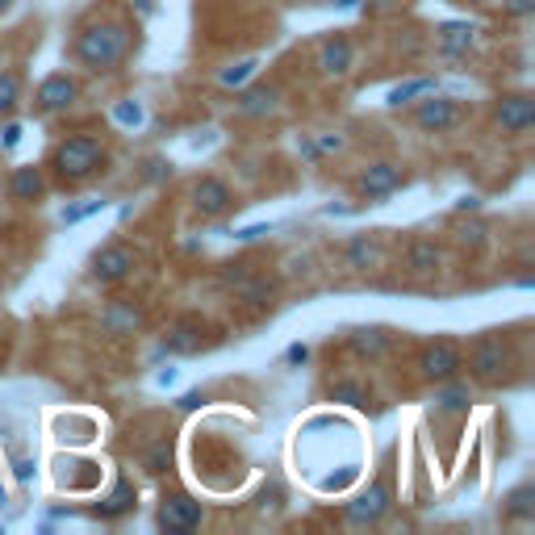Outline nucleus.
<instances>
[{
  "mask_svg": "<svg viewBox=\"0 0 535 535\" xmlns=\"http://www.w3.org/2000/svg\"><path fill=\"white\" fill-rule=\"evenodd\" d=\"M105 168V143L97 134H72V138H59L46 155V172L59 189H80Z\"/></svg>",
  "mask_w": 535,
  "mask_h": 535,
  "instance_id": "obj_1",
  "label": "nucleus"
},
{
  "mask_svg": "<svg viewBox=\"0 0 535 535\" xmlns=\"http://www.w3.org/2000/svg\"><path fill=\"white\" fill-rule=\"evenodd\" d=\"M72 55L88 72H113L130 55V26L126 21H92L76 34Z\"/></svg>",
  "mask_w": 535,
  "mask_h": 535,
  "instance_id": "obj_2",
  "label": "nucleus"
},
{
  "mask_svg": "<svg viewBox=\"0 0 535 535\" xmlns=\"http://www.w3.org/2000/svg\"><path fill=\"white\" fill-rule=\"evenodd\" d=\"M510 368H515V352H510V339L502 331H485L469 347V377L477 385H506Z\"/></svg>",
  "mask_w": 535,
  "mask_h": 535,
  "instance_id": "obj_3",
  "label": "nucleus"
},
{
  "mask_svg": "<svg viewBox=\"0 0 535 535\" xmlns=\"http://www.w3.org/2000/svg\"><path fill=\"white\" fill-rule=\"evenodd\" d=\"M414 368H418V377H423L427 385L452 381V377H460V368H464V352H460L456 339H431V343H423Z\"/></svg>",
  "mask_w": 535,
  "mask_h": 535,
  "instance_id": "obj_4",
  "label": "nucleus"
},
{
  "mask_svg": "<svg viewBox=\"0 0 535 535\" xmlns=\"http://www.w3.org/2000/svg\"><path fill=\"white\" fill-rule=\"evenodd\" d=\"M494 126L510 138H523L535 126V101L527 92H506V97L494 101Z\"/></svg>",
  "mask_w": 535,
  "mask_h": 535,
  "instance_id": "obj_5",
  "label": "nucleus"
},
{
  "mask_svg": "<svg viewBox=\"0 0 535 535\" xmlns=\"http://www.w3.org/2000/svg\"><path fill=\"white\" fill-rule=\"evenodd\" d=\"M402 184H406L402 164H393V159H377V164H368V168L360 172L356 193H360L364 201H381V197H389V193H398Z\"/></svg>",
  "mask_w": 535,
  "mask_h": 535,
  "instance_id": "obj_6",
  "label": "nucleus"
},
{
  "mask_svg": "<svg viewBox=\"0 0 535 535\" xmlns=\"http://www.w3.org/2000/svg\"><path fill=\"white\" fill-rule=\"evenodd\" d=\"M134 264H138V251L130 243H109L92 255V276H97L101 285H118L134 272Z\"/></svg>",
  "mask_w": 535,
  "mask_h": 535,
  "instance_id": "obj_7",
  "label": "nucleus"
},
{
  "mask_svg": "<svg viewBox=\"0 0 535 535\" xmlns=\"http://www.w3.org/2000/svg\"><path fill=\"white\" fill-rule=\"evenodd\" d=\"M80 101V80L76 76H67V72H55V76H46L34 92V109L38 113H63V109H72Z\"/></svg>",
  "mask_w": 535,
  "mask_h": 535,
  "instance_id": "obj_8",
  "label": "nucleus"
},
{
  "mask_svg": "<svg viewBox=\"0 0 535 535\" xmlns=\"http://www.w3.org/2000/svg\"><path fill=\"white\" fill-rule=\"evenodd\" d=\"M193 209L201 218H222L235 209V189H230L222 176H201L193 184Z\"/></svg>",
  "mask_w": 535,
  "mask_h": 535,
  "instance_id": "obj_9",
  "label": "nucleus"
},
{
  "mask_svg": "<svg viewBox=\"0 0 535 535\" xmlns=\"http://www.w3.org/2000/svg\"><path fill=\"white\" fill-rule=\"evenodd\" d=\"M201 519H205V510L189 494H164V502H159V527L164 531H197Z\"/></svg>",
  "mask_w": 535,
  "mask_h": 535,
  "instance_id": "obj_10",
  "label": "nucleus"
},
{
  "mask_svg": "<svg viewBox=\"0 0 535 535\" xmlns=\"http://www.w3.org/2000/svg\"><path fill=\"white\" fill-rule=\"evenodd\" d=\"M456 122H460V109H456V101H448V97H427L423 105L414 109V126L427 130V134H444V130H452Z\"/></svg>",
  "mask_w": 535,
  "mask_h": 535,
  "instance_id": "obj_11",
  "label": "nucleus"
},
{
  "mask_svg": "<svg viewBox=\"0 0 535 535\" xmlns=\"http://www.w3.org/2000/svg\"><path fill=\"white\" fill-rule=\"evenodd\" d=\"M385 510H389V485L372 481L356 502H347V519H352V523H377Z\"/></svg>",
  "mask_w": 535,
  "mask_h": 535,
  "instance_id": "obj_12",
  "label": "nucleus"
},
{
  "mask_svg": "<svg viewBox=\"0 0 535 535\" xmlns=\"http://www.w3.org/2000/svg\"><path fill=\"white\" fill-rule=\"evenodd\" d=\"M352 59H356V46L347 42L343 34H335V38H327L318 46V67L327 76H347L352 72Z\"/></svg>",
  "mask_w": 535,
  "mask_h": 535,
  "instance_id": "obj_13",
  "label": "nucleus"
},
{
  "mask_svg": "<svg viewBox=\"0 0 535 535\" xmlns=\"http://www.w3.org/2000/svg\"><path fill=\"white\" fill-rule=\"evenodd\" d=\"M9 197L17 205H38L46 197V172L42 168H13L9 176Z\"/></svg>",
  "mask_w": 535,
  "mask_h": 535,
  "instance_id": "obj_14",
  "label": "nucleus"
},
{
  "mask_svg": "<svg viewBox=\"0 0 535 535\" xmlns=\"http://www.w3.org/2000/svg\"><path fill=\"white\" fill-rule=\"evenodd\" d=\"M201 343H205V318H197V314H184L176 327L168 331V339H164V347H168V352H176V356L197 352Z\"/></svg>",
  "mask_w": 535,
  "mask_h": 535,
  "instance_id": "obj_15",
  "label": "nucleus"
},
{
  "mask_svg": "<svg viewBox=\"0 0 535 535\" xmlns=\"http://www.w3.org/2000/svg\"><path fill=\"white\" fill-rule=\"evenodd\" d=\"M347 347H352V356H360V360H381L393 347V335L381 327H360V331H352Z\"/></svg>",
  "mask_w": 535,
  "mask_h": 535,
  "instance_id": "obj_16",
  "label": "nucleus"
},
{
  "mask_svg": "<svg viewBox=\"0 0 535 535\" xmlns=\"http://www.w3.org/2000/svg\"><path fill=\"white\" fill-rule=\"evenodd\" d=\"M439 260H444L439 243L418 239V243H410V251H406V272H410V276H435V272H439Z\"/></svg>",
  "mask_w": 535,
  "mask_h": 535,
  "instance_id": "obj_17",
  "label": "nucleus"
},
{
  "mask_svg": "<svg viewBox=\"0 0 535 535\" xmlns=\"http://www.w3.org/2000/svg\"><path fill=\"white\" fill-rule=\"evenodd\" d=\"M134 502H138L134 485H130L126 477H118V485H113V494L92 506V515H97V519H118V515H126V510H134Z\"/></svg>",
  "mask_w": 535,
  "mask_h": 535,
  "instance_id": "obj_18",
  "label": "nucleus"
},
{
  "mask_svg": "<svg viewBox=\"0 0 535 535\" xmlns=\"http://www.w3.org/2000/svg\"><path fill=\"white\" fill-rule=\"evenodd\" d=\"M377 260H381V247H377V239H372V235H356L352 243H347V251H343V264L352 272H364Z\"/></svg>",
  "mask_w": 535,
  "mask_h": 535,
  "instance_id": "obj_19",
  "label": "nucleus"
},
{
  "mask_svg": "<svg viewBox=\"0 0 535 535\" xmlns=\"http://www.w3.org/2000/svg\"><path fill=\"white\" fill-rule=\"evenodd\" d=\"M17 105H21V72L17 67H0V118H9Z\"/></svg>",
  "mask_w": 535,
  "mask_h": 535,
  "instance_id": "obj_20",
  "label": "nucleus"
},
{
  "mask_svg": "<svg viewBox=\"0 0 535 535\" xmlns=\"http://www.w3.org/2000/svg\"><path fill=\"white\" fill-rule=\"evenodd\" d=\"M331 402H343V406H368L372 402V389L364 381H352V377H343L331 385Z\"/></svg>",
  "mask_w": 535,
  "mask_h": 535,
  "instance_id": "obj_21",
  "label": "nucleus"
},
{
  "mask_svg": "<svg viewBox=\"0 0 535 535\" xmlns=\"http://www.w3.org/2000/svg\"><path fill=\"white\" fill-rule=\"evenodd\" d=\"M439 410H448V414H460V410H469V385H460V377L452 381H439Z\"/></svg>",
  "mask_w": 535,
  "mask_h": 535,
  "instance_id": "obj_22",
  "label": "nucleus"
},
{
  "mask_svg": "<svg viewBox=\"0 0 535 535\" xmlns=\"http://www.w3.org/2000/svg\"><path fill=\"white\" fill-rule=\"evenodd\" d=\"M506 519H531L535 515V485H519V490L506 494Z\"/></svg>",
  "mask_w": 535,
  "mask_h": 535,
  "instance_id": "obj_23",
  "label": "nucleus"
},
{
  "mask_svg": "<svg viewBox=\"0 0 535 535\" xmlns=\"http://www.w3.org/2000/svg\"><path fill=\"white\" fill-rule=\"evenodd\" d=\"M473 46V26H439V51L444 55H460Z\"/></svg>",
  "mask_w": 535,
  "mask_h": 535,
  "instance_id": "obj_24",
  "label": "nucleus"
},
{
  "mask_svg": "<svg viewBox=\"0 0 535 535\" xmlns=\"http://www.w3.org/2000/svg\"><path fill=\"white\" fill-rule=\"evenodd\" d=\"M143 469H147L151 477H164V473L172 469V435H168V439H159L155 448L143 452Z\"/></svg>",
  "mask_w": 535,
  "mask_h": 535,
  "instance_id": "obj_25",
  "label": "nucleus"
},
{
  "mask_svg": "<svg viewBox=\"0 0 535 535\" xmlns=\"http://www.w3.org/2000/svg\"><path fill=\"white\" fill-rule=\"evenodd\" d=\"M272 101H276V92L272 88H255V92H247L243 97V113H264V109H272Z\"/></svg>",
  "mask_w": 535,
  "mask_h": 535,
  "instance_id": "obj_26",
  "label": "nucleus"
},
{
  "mask_svg": "<svg viewBox=\"0 0 535 535\" xmlns=\"http://www.w3.org/2000/svg\"><path fill=\"white\" fill-rule=\"evenodd\" d=\"M431 88V80H414V84H406V88H393L389 92V105H406L410 97H418V92H427Z\"/></svg>",
  "mask_w": 535,
  "mask_h": 535,
  "instance_id": "obj_27",
  "label": "nucleus"
},
{
  "mask_svg": "<svg viewBox=\"0 0 535 535\" xmlns=\"http://www.w3.org/2000/svg\"><path fill=\"white\" fill-rule=\"evenodd\" d=\"M531 9H535V0H502V13H510V17H531Z\"/></svg>",
  "mask_w": 535,
  "mask_h": 535,
  "instance_id": "obj_28",
  "label": "nucleus"
},
{
  "mask_svg": "<svg viewBox=\"0 0 535 535\" xmlns=\"http://www.w3.org/2000/svg\"><path fill=\"white\" fill-rule=\"evenodd\" d=\"M201 402H205V398H201V393H189V398H184L180 406H184V410H193V406H201Z\"/></svg>",
  "mask_w": 535,
  "mask_h": 535,
  "instance_id": "obj_29",
  "label": "nucleus"
},
{
  "mask_svg": "<svg viewBox=\"0 0 535 535\" xmlns=\"http://www.w3.org/2000/svg\"><path fill=\"white\" fill-rule=\"evenodd\" d=\"M5 5H9V0H0V9H5Z\"/></svg>",
  "mask_w": 535,
  "mask_h": 535,
  "instance_id": "obj_30",
  "label": "nucleus"
}]
</instances>
